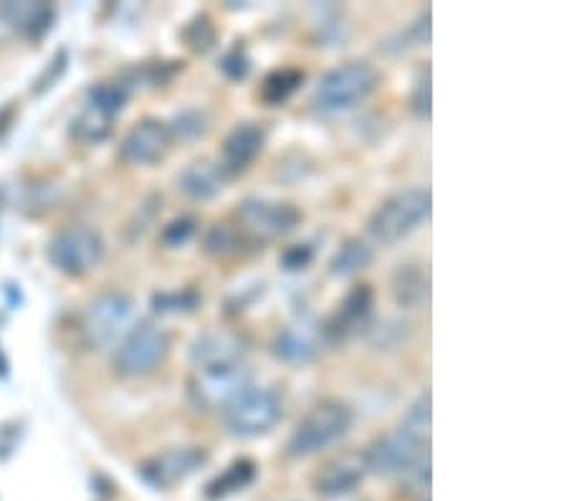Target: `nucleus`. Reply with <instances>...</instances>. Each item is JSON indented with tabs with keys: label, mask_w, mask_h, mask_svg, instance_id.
Listing matches in <instances>:
<instances>
[{
	"label": "nucleus",
	"mask_w": 569,
	"mask_h": 501,
	"mask_svg": "<svg viewBox=\"0 0 569 501\" xmlns=\"http://www.w3.org/2000/svg\"><path fill=\"white\" fill-rule=\"evenodd\" d=\"M430 208H433V198L428 188H402L385 198L367 218V236L380 246L400 243L428 221Z\"/></svg>",
	"instance_id": "obj_1"
},
{
	"label": "nucleus",
	"mask_w": 569,
	"mask_h": 501,
	"mask_svg": "<svg viewBox=\"0 0 569 501\" xmlns=\"http://www.w3.org/2000/svg\"><path fill=\"white\" fill-rule=\"evenodd\" d=\"M355 410L345 400H321L301 418L287 441L289 459H309L321 451L332 449L335 443L352 431Z\"/></svg>",
	"instance_id": "obj_2"
},
{
	"label": "nucleus",
	"mask_w": 569,
	"mask_h": 501,
	"mask_svg": "<svg viewBox=\"0 0 569 501\" xmlns=\"http://www.w3.org/2000/svg\"><path fill=\"white\" fill-rule=\"evenodd\" d=\"M380 87V71L370 61H347L342 67L329 69L325 77L317 81L315 97L311 102L321 114H342L350 109L360 107L365 99L375 94Z\"/></svg>",
	"instance_id": "obj_3"
},
{
	"label": "nucleus",
	"mask_w": 569,
	"mask_h": 501,
	"mask_svg": "<svg viewBox=\"0 0 569 501\" xmlns=\"http://www.w3.org/2000/svg\"><path fill=\"white\" fill-rule=\"evenodd\" d=\"M226 431L236 439H256L269 433L283 415V400L277 388H246L241 395L233 398L223 410Z\"/></svg>",
	"instance_id": "obj_4"
},
{
	"label": "nucleus",
	"mask_w": 569,
	"mask_h": 501,
	"mask_svg": "<svg viewBox=\"0 0 569 501\" xmlns=\"http://www.w3.org/2000/svg\"><path fill=\"white\" fill-rule=\"evenodd\" d=\"M170 352V334L154 322L132 324L114 348V372L119 378H144L160 368Z\"/></svg>",
	"instance_id": "obj_5"
},
{
	"label": "nucleus",
	"mask_w": 569,
	"mask_h": 501,
	"mask_svg": "<svg viewBox=\"0 0 569 501\" xmlns=\"http://www.w3.org/2000/svg\"><path fill=\"white\" fill-rule=\"evenodd\" d=\"M365 471L375 477H406V473L423 467V461H430L428 443L416 439V435L402 431L398 425L390 433H382L360 453Z\"/></svg>",
	"instance_id": "obj_6"
},
{
	"label": "nucleus",
	"mask_w": 569,
	"mask_h": 501,
	"mask_svg": "<svg viewBox=\"0 0 569 501\" xmlns=\"http://www.w3.org/2000/svg\"><path fill=\"white\" fill-rule=\"evenodd\" d=\"M132 314H134V302L124 291H102L87 304L84 319H81V327H84V337L89 348L94 350H112L117 342L122 340L127 330L132 327Z\"/></svg>",
	"instance_id": "obj_7"
},
{
	"label": "nucleus",
	"mask_w": 569,
	"mask_h": 501,
	"mask_svg": "<svg viewBox=\"0 0 569 501\" xmlns=\"http://www.w3.org/2000/svg\"><path fill=\"white\" fill-rule=\"evenodd\" d=\"M46 257L53 269L71 279H81L102 263L104 239L89 226H69L49 241Z\"/></svg>",
	"instance_id": "obj_8"
},
{
	"label": "nucleus",
	"mask_w": 569,
	"mask_h": 501,
	"mask_svg": "<svg viewBox=\"0 0 569 501\" xmlns=\"http://www.w3.org/2000/svg\"><path fill=\"white\" fill-rule=\"evenodd\" d=\"M251 385L253 370L246 362L210 364V368H198L190 378V398L203 410H223Z\"/></svg>",
	"instance_id": "obj_9"
},
{
	"label": "nucleus",
	"mask_w": 569,
	"mask_h": 501,
	"mask_svg": "<svg viewBox=\"0 0 569 501\" xmlns=\"http://www.w3.org/2000/svg\"><path fill=\"white\" fill-rule=\"evenodd\" d=\"M238 226L253 241H277L289 236L293 228L305 221V213L297 206L281 203V200L246 198L236 208Z\"/></svg>",
	"instance_id": "obj_10"
},
{
	"label": "nucleus",
	"mask_w": 569,
	"mask_h": 501,
	"mask_svg": "<svg viewBox=\"0 0 569 501\" xmlns=\"http://www.w3.org/2000/svg\"><path fill=\"white\" fill-rule=\"evenodd\" d=\"M375 317V289L370 284H357L347 291L342 302L325 324H321V337L327 344H345L352 337L367 332L372 327Z\"/></svg>",
	"instance_id": "obj_11"
},
{
	"label": "nucleus",
	"mask_w": 569,
	"mask_h": 501,
	"mask_svg": "<svg viewBox=\"0 0 569 501\" xmlns=\"http://www.w3.org/2000/svg\"><path fill=\"white\" fill-rule=\"evenodd\" d=\"M210 455L203 445H180V449H168L147 459L140 467V477L152 489H170L203 469Z\"/></svg>",
	"instance_id": "obj_12"
},
{
	"label": "nucleus",
	"mask_w": 569,
	"mask_h": 501,
	"mask_svg": "<svg viewBox=\"0 0 569 501\" xmlns=\"http://www.w3.org/2000/svg\"><path fill=\"white\" fill-rule=\"evenodd\" d=\"M170 148L172 134L168 122L147 117V120H140L124 134L122 144H119V160H122L124 166L144 168L162 160L164 154L170 152Z\"/></svg>",
	"instance_id": "obj_13"
},
{
	"label": "nucleus",
	"mask_w": 569,
	"mask_h": 501,
	"mask_svg": "<svg viewBox=\"0 0 569 501\" xmlns=\"http://www.w3.org/2000/svg\"><path fill=\"white\" fill-rule=\"evenodd\" d=\"M251 352V340L238 330H208L200 332L188 348L190 364L210 368V364L246 362Z\"/></svg>",
	"instance_id": "obj_14"
},
{
	"label": "nucleus",
	"mask_w": 569,
	"mask_h": 501,
	"mask_svg": "<svg viewBox=\"0 0 569 501\" xmlns=\"http://www.w3.org/2000/svg\"><path fill=\"white\" fill-rule=\"evenodd\" d=\"M266 144V132L256 122H241L236 124L231 132L226 134L223 144H220L218 152V168L223 170V176L231 180L243 176L259 154L263 152Z\"/></svg>",
	"instance_id": "obj_15"
},
{
	"label": "nucleus",
	"mask_w": 569,
	"mask_h": 501,
	"mask_svg": "<svg viewBox=\"0 0 569 501\" xmlns=\"http://www.w3.org/2000/svg\"><path fill=\"white\" fill-rule=\"evenodd\" d=\"M0 21L23 39H41L53 23V6L33 3V0H23V3L8 0V3H0Z\"/></svg>",
	"instance_id": "obj_16"
},
{
	"label": "nucleus",
	"mask_w": 569,
	"mask_h": 501,
	"mask_svg": "<svg viewBox=\"0 0 569 501\" xmlns=\"http://www.w3.org/2000/svg\"><path fill=\"white\" fill-rule=\"evenodd\" d=\"M178 190L190 200H198V203H206V200H213L216 196L223 193L228 178L223 170L218 168L213 160H192L186 168L178 172Z\"/></svg>",
	"instance_id": "obj_17"
},
{
	"label": "nucleus",
	"mask_w": 569,
	"mask_h": 501,
	"mask_svg": "<svg viewBox=\"0 0 569 501\" xmlns=\"http://www.w3.org/2000/svg\"><path fill=\"white\" fill-rule=\"evenodd\" d=\"M365 467L360 455H347V459H337L327 463L325 469L317 471L315 477V491L325 499H339L357 491L365 479Z\"/></svg>",
	"instance_id": "obj_18"
},
{
	"label": "nucleus",
	"mask_w": 569,
	"mask_h": 501,
	"mask_svg": "<svg viewBox=\"0 0 569 501\" xmlns=\"http://www.w3.org/2000/svg\"><path fill=\"white\" fill-rule=\"evenodd\" d=\"M256 479H259V463L249 459V455H241V459L228 463L218 477L208 481L203 489V497L208 501H223L228 497L238 494V491L249 489Z\"/></svg>",
	"instance_id": "obj_19"
},
{
	"label": "nucleus",
	"mask_w": 569,
	"mask_h": 501,
	"mask_svg": "<svg viewBox=\"0 0 569 501\" xmlns=\"http://www.w3.org/2000/svg\"><path fill=\"white\" fill-rule=\"evenodd\" d=\"M390 291L395 304L400 309H418L428 302L430 297V279L428 271L420 263H402L392 273Z\"/></svg>",
	"instance_id": "obj_20"
},
{
	"label": "nucleus",
	"mask_w": 569,
	"mask_h": 501,
	"mask_svg": "<svg viewBox=\"0 0 569 501\" xmlns=\"http://www.w3.org/2000/svg\"><path fill=\"white\" fill-rule=\"evenodd\" d=\"M253 239L246 236V231L238 223L218 221L206 231L203 236V251L210 259H231L238 257L246 249V243Z\"/></svg>",
	"instance_id": "obj_21"
},
{
	"label": "nucleus",
	"mask_w": 569,
	"mask_h": 501,
	"mask_svg": "<svg viewBox=\"0 0 569 501\" xmlns=\"http://www.w3.org/2000/svg\"><path fill=\"white\" fill-rule=\"evenodd\" d=\"M271 352L277 360L301 368V364H309L317 358V344L305 332H299L297 327H287V330H279L273 337Z\"/></svg>",
	"instance_id": "obj_22"
},
{
	"label": "nucleus",
	"mask_w": 569,
	"mask_h": 501,
	"mask_svg": "<svg viewBox=\"0 0 569 501\" xmlns=\"http://www.w3.org/2000/svg\"><path fill=\"white\" fill-rule=\"evenodd\" d=\"M305 79H307L305 71L297 69V67L273 69L261 81L259 97L269 107H281L283 102H289V99L297 94V91L301 89V84H305Z\"/></svg>",
	"instance_id": "obj_23"
},
{
	"label": "nucleus",
	"mask_w": 569,
	"mask_h": 501,
	"mask_svg": "<svg viewBox=\"0 0 569 501\" xmlns=\"http://www.w3.org/2000/svg\"><path fill=\"white\" fill-rule=\"evenodd\" d=\"M372 259H375V251L370 243L362 239H347L337 249L332 261H329V273L337 279L355 277V273H360L370 267Z\"/></svg>",
	"instance_id": "obj_24"
},
{
	"label": "nucleus",
	"mask_w": 569,
	"mask_h": 501,
	"mask_svg": "<svg viewBox=\"0 0 569 501\" xmlns=\"http://www.w3.org/2000/svg\"><path fill=\"white\" fill-rule=\"evenodd\" d=\"M152 312L160 317H178V314H192L203 304V294L198 289H172V291H154L152 294Z\"/></svg>",
	"instance_id": "obj_25"
},
{
	"label": "nucleus",
	"mask_w": 569,
	"mask_h": 501,
	"mask_svg": "<svg viewBox=\"0 0 569 501\" xmlns=\"http://www.w3.org/2000/svg\"><path fill=\"white\" fill-rule=\"evenodd\" d=\"M112 117H107L104 112H99L97 107L87 104L79 112L77 120L71 122V134L84 144H99L112 134Z\"/></svg>",
	"instance_id": "obj_26"
},
{
	"label": "nucleus",
	"mask_w": 569,
	"mask_h": 501,
	"mask_svg": "<svg viewBox=\"0 0 569 501\" xmlns=\"http://www.w3.org/2000/svg\"><path fill=\"white\" fill-rule=\"evenodd\" d=\"M127 99H130V91L124 89V84H109V81H102V84H94L89 89L87 104L97 107L99 112H104L114 120V117L127 107Z\"/></svg>",
	"instance_id": "obj_27"
},
{
	"label": "nucleus",
	"mask_w": 569,
	"mask_h": 501,
	"mask_svg": "<svg viewBox=\"0 0 569 501\" xmlns=\"http://www.w3.org/2000/svg\"><path fill=\"white\" fill-rule=\"evenodd\" d=\"M172 142L176 140H198V137H206V132L210 130V120L203 109H182L180 114H176V120L168 122Z\"/></svg>",
	"instance_id": "obj_28"
},
{
	"label": "nucleus",
	"mask_w": 569,
	"mask_h": 501,
	"mask_svg": "<svg viewBox=\"0 0 569 501\" xmlns=\"http://www.w3.org/2000/svg\"><path fill=\"white\" fill-rule=\"evenodd\" d=\"M182 39H186L190 51L208 53L216 46V41H218L216 23L210 21L208 13H200V16L192 18V21L186 26V29H182Z\"/></svg>",
	"instance_id": "obj_29"
},
{
	"label": "nucleus",
	"mask_w": 569,
	"mask_h": 501,
	"mask_svg": "<svg viewBox=\"0 0 569 501\" xmlns=\"http://www.w3.org/2000/svg\"><path fill=\"white\" fill-rule=\"evenodd\" d=\"M400 428L402 431L412 433L420 441L428 439V433H430V390H423V393L416 398V403H412L408 408V413L402 415Z\"/></svg>",
	"instance_id": "obj_30"
},
{
	"label": "nucleus",
	"mask_w": 569,
	"mask_h": 501,
	"mask_svg": "<svg viewBox=\"0 0 569 501\" xmlns=\"http://www.w3.org/2000/svg\"><path fill=\"white\" fill-rule=\"evenodd\" d=\"M196 233H198V218L196 216H178L162 228L160 243L164 246V249H180V246H186Z\"/></svg>",
	"instance_id": "obj_31"
},
{
	"label": "nucleus",
	"mask_w": 569,
	"mask_h": 501,
	"mask_svg": "<svg viewBox=\"0 0 569 501\" xmlns=\"http://www.w3.org/2000/svg\"><path fill=\"white\" fill-rule=\"evenodd\" d=\"M218 69L223 71V74L231 79V81H241V79H246L249 77V71H251V59L246 57V51H243V46L241 43H236L233 49H228L223 57H220V61H218Z\"/></svg>",
	"instance_id": "obj_32"
},
{
	"label": "nucleus",
	"mask_w": 569,
	"mask_h": 501,
	"mask_svg": "<svg viewBox=\"0 0 569 501\" xmlns=\"http://www.w3.org/2000/svg\"><path fill=\"white\" fill-rule=\"evenodd\" d=\"M410 109L416 112V117H420V120H430V67L420 69L416 87H412L410 94Z\"/></svg>",
	"instance_id": "obj_33"
},
{
	"label": "nucleus",
	"mask_w": 569,
	"mask_h": 501,
	"mask_svg": "<svg viewBox=\"0 0 569 501\" xmlns=\"http://www.w3.org/2000/svg\"><path fill=\"white\" fill-rule=\"evenodd\" d=\"M317 251L315 246H311L309 241H301V243H293L289 246L287 251L281 253V267L287 271H305L311 261H315Z\"/></svg>",
	"instance_id": "obj_34"
},
{
	"label": "nucleus",
	"mask_w": 569,
	"mask_h": 501,
	"mask_svg": "<svg viewBox=\"0 0 569 501\" xmlns=\"http://www.w3.org/2000/svg\"><path fill=\"white\" fill-rule=\"evenodd\" d=\"M63 71H67V51H61V53H57V57H53L49 71H46L41 79H36V89L33 91L51 89L53 84H57V79L63 74Z\"/></svg>",
	"instance_id": "obj_35"
},
{
	"label": "nucleus",
	"mask_w": 569,
	"mask_h": 501,
	"mask_svg": "<svg viewBox=\"0 0 569 501\" xmlns=\"http://www.w3.org/2000/svg\"><path fill=\"white\" fill-rule=\"evenodd\" d=\"M18 443V431H11V435H6V428H0V449H6L11 453Z\"/></svg>",
	"instance_id": "obj_36"
},
{
	"label": "nucleus",
	"mask_w": 569,
	"mask_h": 501,
	"mask_svg": "<svg viewBox=\"0 0 569 501\" xmlns=\"http://www.w3.org/2000/svg\"><path fill=\"white\" fill-rule=\"evenodd\" d=\"M8 375V360H6V354L0 352V378H6Z\"/></svg>",
	"instance_id": "obj_37"
}]
</instances>
